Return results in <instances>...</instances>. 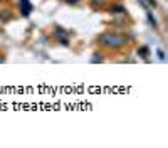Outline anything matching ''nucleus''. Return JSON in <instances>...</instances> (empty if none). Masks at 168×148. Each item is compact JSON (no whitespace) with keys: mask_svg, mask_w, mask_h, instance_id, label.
<instances>
[{"mask_svg":"<svg viewBox=\"0 0 168 148\" xmlns=\"http://www.w3.org/2000/svg\"><path fill=\"white\" fill-rule=\"evenodd\" d=\"M99 41H101V44H104L108 47H119L124 44V39L123 37H119V35H109V34H104Z\"/></svg>","mask_w":168,"mask_h":148,"instance_id":"obj_1","label":"nucleus"},{"mask_svg":"<svg viewBox=\"0 0 168 148\" xmlns=\"http://www.w3.org/2000/svg\"><path fill=\"white\" fill-rule=\"evenodd\" d=\"M19 7H20V12L24 17H29L32 9H34V5L30 4V0H19Z\"/></svg>","mask_w":168,"mask_h":148,"instance_id":"obj_2","label":"nucleus"},{"mask_svg":"<svg viewBox=\"0 0 168 148\" xmlns=\"http://www.w3.org/2000/svg\"><path fill=\"white\" fill-rule=\"evenodd\" d=\"M158 57H160V61H165V56H163V51H160V49H158Z\"/></svg>","mask_w":168,"mask_h":148,"instance_id":"obj_3","label":"nucleus"},{"mask_svg":"<svg viewBox=\"0 0 168 148\" xmlns=\"http://www.w3.org/2000/svg\"><path fill=\"white\" fill-rule=\"evenodd\" d=\"M140 54H148V49H146V47H143V49H140Z\"/></svg>","mask_w":168,"mask_h":148,"instance_id":"obj_4","label":"nucleus"},{"mask_svg":"<svg viewBox=\"0 0 168 148\" xmlns=\"http://www.w3.org/2000/svg\"><path fill=\"white\" fill-rule=\"evenodd\" d=\"M99 61H103V57H94V59H92V62H99Z\"/></svg>","mask_w":168,"mask_h":148,"instance_id":"obj_5","label":"nucleus"},{"mask_svg":"<svg viewBox=\"0 0 168 148\" xmlns=\"http://www.w3.org/2000/svg\"><path fill=\"white\" fill-rule=\"evenodd\" d=\"M103 2H104V0H94V4H96V5H101Z\"/></svg>","mask_w":168,"mask_h":148,"instance_id":"obj_6","label":"nucleus"},{"mask_svg":"<svg viewBox=\"0 0 168 148\" xmlns=\"http://www.w3.org/2000/svg\"><path fill=\"white\" fill-rule=\"evenodd\" d=\"M67 2H69V4H77L79 0H67Z\"/></svg>","mask_w":168,"mask_h":148,"instance_id":"obj_7","label":"nucleus"}]
</instances>
